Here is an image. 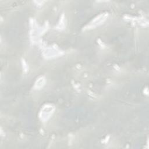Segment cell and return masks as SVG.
<instances>
[{
	"instance_id": "6da1fadb",
	"label": "cell",
	"mask_w": 149,
	"mask_h": 149,
	"mask_svg": "<svg viewBox=\"0 0 149 149\" xmlns=\"http://www.w3.org/2000/svg\"><path fill=\"white\" fill-rule=\"evenodd\" d=\"M54 111V107L51 105H46L40 112V118L42 120H47L52 115Z\"/></svg>"
},
{
	"instance_id": "7a4b0ae2",
	"label": "cell",
	"mask_w": 149,
	"mask_h": 149,
	"mask_svg": "<svg viewBox=\"0 0 149 149\" xmlns=\"http://www.w3.org/2000/svg\"><path fill=\"white\" fill-rule=\"evenodd\" d=\"M44 81H45V80H44V78L43 77H41L40 78H39L36 84H35V86L36 88H40L41 87L43 86V85L44 84Z\"/></svg>"
}]
</instances>
